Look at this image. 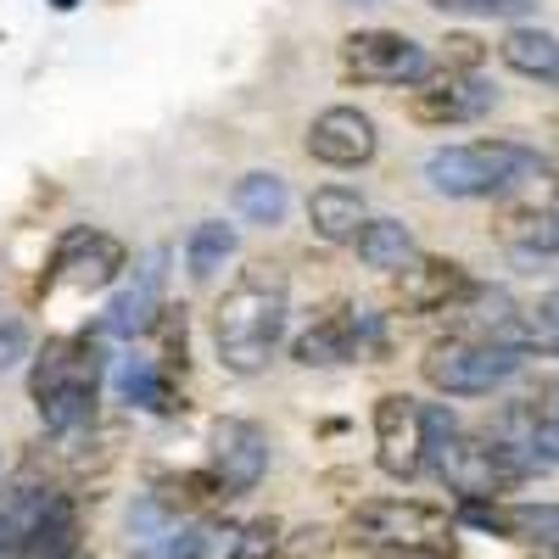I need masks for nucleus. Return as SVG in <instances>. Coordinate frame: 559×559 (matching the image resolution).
I'll use <instances>...</instances> for the list:
<instances>
[{"label":"nucleus","instance_id":"nucleus-8","mask_svg":"<svg viewBox=\"0 0 559 559\" xmlns=\"http://www.w3.org/2000/svg\"><path fill=\"white\" fill-rule=\"evenodd\" d=\"M437 68L419 39L397 28H358L342 39V79L347 84H376V90H419Z\"/></svg>","mask_w":559,"mask_h":559},{"label":"nucleus","instance_id":"nucleus-25","mask_svg":"<svg viewBox=\"0 0 559 559\" xmlns=\"http://www.w3.org/2000/svg\"><path fill=\"white\" fill-rule=\"evenodd\" d=\"M280 543H286L280 521H274V515H258V521L241 526V548H236V559H280Z\"/></svg>","mask_w":559,"mask_h":559},{"label":"nucleus","instance_id":"nucleus-13","mask_svg":"<svg viewBox=\"0 0 559 559\" xmlns=\"http://www.w3.org/2000/svg\"><path fill=\"white\" fill-rule=\"evenodd\" d=\"M376 464L392 481L426 476V403L408 392H386L376 403Z\"/></svg>","mask_w":559,"mask_h":559},{"label":"nucleus","instance_id":"nucleus-33","mask_svg":"<svg viewBox=\"0 0 559 559\" xmlns=\"http://www.w3.org/2000/svg\"><path fill=\"white\" fill-rule=\"evenodd\" d=\"M554 134H559V112H554Z\"/></svg>","mask_w":559,"mask_h":559},{"label":"nucleus","instance_id":"nucleus-27","mask_svg":"<svg viewBox=\"0 0 559 559\" xmlns=\"http://www.w3.org/2000/svg\"><path fill=\"white\" fill-rule=\"evenodd\" d=\"M487 45L476 34H448L442 39V73H481Z\"/></svg>","mask_w":559,"mask_h":559},{"label":"nucleus","instance_id":"nucleus-3","mask_svg":"<svg viewBox=\"0 0 559 559\" xmlns=\"http://www.w3.org/2000/svg\"><path fill=\"white\" fill-rule=\"evenodd\" d=\"M426 476H437L459 503H498L526 487L521 464L487 431H464L448 403H426Z\"/></svg>","mask_w":559,"mask_h":559},{"label":"nucleus","instance_id":"nucleus-26","mask_svg":"<svg viewBox=\"0 0 559 559\" xmlns=\"http://www.w3.org/2000/svg\"><path fill=\"white\" fill-rule=\"evenodd\" d=\"M336 554V532L331 526H297L280 543V559H331Z\"/></svg>","mask_w":559,"mask_h":559},{"label":"nucleus","instance_id":"nucleus-17","mask_svg":"<svg viewBox=\"0 0 559 559\" xmlns=\"http://www.w3.org/2000/svg\"><path fill=\"white\" fill-rule=\"evenodd\" d=\"M492 241L515 258V263H543L559 258V202H521V207H503L492 218Z\"/></svg>","mask_w":559,"mask_h":559},{"label":"nucleus","instance_id":"nucleus-10","mask_svg":"<svg viewBox=\"0 0 559 559\" xmlns=\"http://www.w3.org/2000/svg\"><path fill=\"white\" fill-rule=\"evenodd\" d=\"M207 481L218 498H247L263 471H269V431L258 426V419H241V414H229L213 426L207 437Z\"/></svg>","mask_w":559,"mask_h":559},{"label":"nucleus","instance_id":"nucleus-9","mask_svg":"<svg viewBox=\"0 0 559 559\" xmlns=\"http://www.w3.org/2000/svg\"><path fill=\"white\" fill-rule=\"evenodd\" d=\"M163 292H168V247H146V252H140V263H134V274L112 292L107 313L96 319V331L112 336V342L152 336L157 324H163V313H168Z\"/></svg>","mask_w":559,"mask_h":559},{"label":"nucleus","instance_id":"nucleus-6","mask_svg":"<svg viewBox=\"0 0 559 559\" xmlns=\"http://www.w3.org/2000/svg\"><path fill=\"white\" fill-rule=\"evenodd\" d=\"M526 364H532L526 353L503 347V342L448 331L442 342L426 347V358H419V376H426V386L442 392V397H492V392H503L509 381H515Z\"/></svg>","mask_w":559,"mask_h":559},{"label":"nucleus","instance_id":"nucleus-4","mask_svg":"<svg viewBox=\"0 0 559 559\" xmlns=\"http://www.w3.org/2000/svg\"><path fill=\"white\" fill-rule=\"evenodd\" d=\"M548 174V157L526 140H453L426 157V185L453 202H492Z\"/></svg>","mask_w":559,"mask_h":559},{"label":"nucleus","instance_id":"nucleus-16","mask_svg":"<svg viewBox=\"0 0 559 559\" xmlns=\"http://www.w3.org/2000/svg\"><path fill=\"white\" fill-rule=\"evenodd\" d=\"M459 521L476 532H492L503 543H521V548H559V503H521V498L464 503Z\"/></svg>","mask_w":559,"mask_h":559},{"label":"nucleus","instance_id":"nucleus-14","mask_svg":"<svg viewBox=\"0 0 559 559\" xmlns=\"http://www.w3.org/2000/svg\"><path fill=\"white\" fill-rule=\"evenodd\" d=\"M308 157L324 163V168H364L369 157L381 152V134H376V118L364 107H324L313 123H308Z\"/></svg>","mask_w":559,"mask_h":559},{"label":"nucleus","instance_id":"nucleus-28","mask_svg":"<svg viewBox=\"0 0 559 559\" xmlns=\"http://www.w3.org/2000/svg\"><path fill=\"white\" fill-rule=\"evenodd\" d=\"M437 12H464V17H521L532 0H431Z\"/></svg>","mask_w":559,"mask_h":559},{"label":"nucleus","instance_id":"nucleus-21","mask_svg":"<svg viewBox=\"0 0 559 559\" xmlns=\"http://www.w3.org/2000/svg\"><path fill=\"white\" fill-rule=\"evenodd\" d=\"M358 263L364 269H376V274H403L414 258H419V241H414V229L403 218H369L358 229V241H353Z\"/></svg>","mask_w":559,"mask_h":559},{"label":"nucleus","instance_id":"nucleus-19","mask_svg":"<svg viewBox=\"0 0 559 559\" xmlns=\"http://www.w3.org/2000/svg\"><path fill=\"white\" fill-rule=\"evenodd\" d=\"M308 224L319 241L331 247H353L358 229L369 224V207H364V191L358 185H319V191L308 197Z\"/></svg>","mask_w":559,"mask_h":559},{"label":"nucleus","instance_id":"nucleus-11","mask_svg":"<svg viewBox=\"0 0 559 559\" xmlns=\"http://www.w3.org/2000/svg\"><path fill=\"white\" fill-rule=\"evenodd\" d=\"M129 269V252L118 236H107V229H68V236L57 241L51 252V269H45V286H73V292H107L118 286Z\"/></svg>","mask_w":559,"mask_h":559},{"label":"nucleus","instance_id":"nucleus-7","mask_svg":"<svg viewBox=\"0 0 559 559\" xmlns=\"http://www.w3.org/2000/svg\"><path fill=\"white\" fill-rule=\"evenodd\" d=\"M369 353H386V336H381V313L369 308H353L347 297H331L292 342V358L308 364V369H331V364H358Z\"/></svg>","mask_w":559,"mask_h":559},{"label":"nucleus","instance_id":"nucleus-2","mask_svg":"<svg viewBox=\"0 0 559 559\" xmlns=\"http://www.w3.org/2000/svg\"><path fill=\"white\" fill-rule=\"evenodd\" d=\"M107 336L79 331V336H51L28 358V397L39 408V426L51 437H73L96 419L102 386L112 381L107 369Z\"/></svg>","mask_w":559,"mask_h":559},{"label":"nucleus","instance_id":"nucleus-1","mask_svg":"<svg viewBox=\"0 0 559 559\" xmlns=\"http://www.w3.org/2000/svg\"><path fill=\"white\" fill-rule=\"evenodd\" d=\"M286 313H292V286L280 263H247L224 286L213 308V347L229 376H263L274 347L286 342Z\"/></svg>","mask_w":559,"mask_h":559},{"label":"nucleus","instance_id":"nucleus-24","mask_svg":"<svg viewBox=\"0 0 559 559\" xmlns=\"http://www.w3.org/2000/svg\"><path fill=\"white\" fill-rule=\"evenodd\" d=\"M292 207V191H286V179L269 174V168H252L236 179V213L247 224H280Z\"/></svg>","mask_w":559,"mask_h":559},{"label":"nucleus","instance_id":"nucleus-23","mask_svg":"<svg viewBox=\"0 0 559 559\" xmlns=\"http://www.w3.org/2000/svg\"><path fill=\"white\" fill-rule=\"evenodd\" d=\"M241 236H236V224H224V218H202L191 236H185V269H191V280H213L229 258H236Z\"/></svg>","mask_w":559,"mask_h":559},{"label":"nucleus","instance_id":"nucleus-29","mask_svg":"<svg viewBox=\"0 0 559 559\" xmlns=\"http://www.w3.org/2000/svg\"><path fill=\"white\" fill-rule=\"evenodd\" d=\"M23 358H34L28 324H23V319H0V376H7V369H17Z\"/></svg>","mask_w":559,"mask_h":559},{"label":"nucleus","instance_id":"nucleus-12","mask_svg":"<svg viewBox=\"0 0 559 559\" xmlns=\"http://www.w3.org/2000/svg\"><path fill=\"white\" fill-rule=\"evenodd\" d=\"M498 107V84H487L481 73H431L419 90H408V118L426 129H459L476 123Z\"/></svg>","mask_w":559,"mask_h":559},{"label":"nucleus","instance_id":"nucleus-31","mask_svg":"<svg viewBox=\"0 0 559 559\" xmlns=\"http://www.w3.org/2000/svg\"><path fill=\"white\" fill-rule=\"evenodd\" d=\"M51 7H57V12H73V7H79V0H51Z\"/></svg>","mask_w":559,"mask_h":559},{"label":"nucleus","instance_id":"nucleus-30","mask_svg":"<svg viewBox=\"0 0 559 559\" xmlns=\"http://www.w3.org/2000/svg\"><path fill=\"white\" fill-rule=\"evenodd\" d=\"M537 313H543V319L554 324V331H559V280H554V286L543 292V302H537Z\"/></svg>","mask_w":559,"mask_h":559},{"label":"nucleus","instance_id":"nucleus-15","mask_svg":"<svg viewBox=\"0 0 559 559\" xmlns=\"http://www.w3.org/2000/svg\"><path fill=\"white\" fill-rule=\"evenodd\" d=\"M471 286H476L471 269L453 258H437V252H419L403 274H392V297L403 313H453Z\"/></svg>","mask_w":559,"mask_h":559},{"label":"nucleus","instance_id":"nucleus-34","mask_svg":"<svg viewBox=\"0 0 559 559\" xmlns=\"http://www.w3.org/2000/svg\"><path fill=\"white\" fill-rule=\"evenodd\" d=\"M353 7H369V0H353Z\"/></svg>","mask_w":559,"mask_h":559},{"label":"nucleus","instance_id":"nucleus-5","mask_svg":"<svg viewBox=\"0 0 559 559\" xmlns=\"http://www.w3.org/2000/svg\"><path fill=\"white\" fill-rule=\"evenodd\" d=\"M459 521L426 498H364L347 515V543L392 559H453Z\"/></svg>","mask_w":559,"mask_h":559},{"label":"nucleus","instance_id":"nucleus-22","mask_svg":"<svg viewBox=\"0 0 559 559\" xmlns=\"http://www.w3.org/2000/svg\"><path fill=\"white\" fill-rule=\"evenodd\" d=\"M23 559H90L84 543H79V503H73V492H62L51 503V515H45L39 532L28 537Z\"/></svg>","mask_w":559,"mask_h":559},{"label":"nucleus","instance_id":"nucleus-32","mask_svg":"<svg viewBox=\"0 0 559 559\" xmlns=\"http://www.w3.org/2000/svg\"><path fill=\"white\" fill-rule=\"evenodd\" d=\"M0 559H17V554H7V548H0Z\"/></svg>","mask_w":559,"mask_h":559},{"label":"nucleus","instance_id":"nucleus-20","mask_svg":"<svg viewBox=\"0 0 559 559\" xmlns=\"http://www.w3.org/2000/svg\"><path fill=\"white\" fill-rule=\"evenodd\" d=\"M112 392H118V403H129V408H146V414H174L179 403H174V376L157 364V358H118L112 364Z\"/></svg>","mask_w":559,"mask_h":559},{"label":"nucleus","instance_id":"nucleus-18","mask_svg":"<svg viewBox=\"0 0 559 559\" xmlns=\"http://www.w3.org/2000/svg\"><path fill=\"white\" fill-rule=\"evenodd\" d=\"M498 62L515 73V79H532V84L559 90V34H548L537 23H509L498 34Z\"/></svg>","mask_w":559,"mask_h":559}]
</instances>
